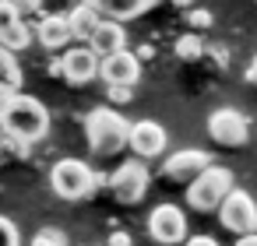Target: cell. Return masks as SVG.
<instances>
[{
    "instance_id": "obj_1",
    "label": "cell",
    "mask_w": 257,
    "mask_h": 246,
    "mask_svg": "<svg viewBox=\"0 0 257 246\" xmlns=\"http://www.w3.org/2000/svg\"><path fill=\"white\" fill-rule=\"evenodd\" d=\"M85 137L95 155H102V158L120 155L131 144V120L113 106H99L85 116Z\"/></svg>"
},
{
    "instance_id": "obj_2",
    "label": "cell",
    "mask_w": 257,
    "mask_h": 246,
    "mask_svg": "<svg viewBox=\"0 0 257 246\" xmlns=\"http://www.w3.org/2000/svg\"><path fill=\"white\" fill-rule=\"evenodd\" d=\"M102 186H109V176L88 169V162L81 158H60L50 169V190L64 200H85Z\"/></svg>"
},
{
    "instance_id": "obj_3",
    "label": "cell",
    "mask_w": 257,
    "mask_h": 246,
    "mask_svg": "<svg viewBox=\"0 0 257 246\" xmlns=\"http://www.w3.org/2000/svg\"><path fill=\"white\" fill-rule=\"evenodd\" d=\"M232 190H236L232 172H229L225 165H208L194 183H187V204H190L194 211L208 214V211H218L222 200H225Z\"/></svg>"
},
{
    "instance_id": "obj_4",
    "label": "cell",
    "mask_w": 257,
    "mask_h": 246,
    "mask_svg": "<svg viewBox=\"0 0 257 246\" xmlns=\"http://www.w3.org/2000/svg\"><path fill=\"white\" fill-rule=\"evenodd\" d=\"M4 120H8V127H11L15 137L32 141V144L50 134V113H46V106L39 99H32V95H22V92L11 102V109L4 113Z\"/></svg>"
},
{
    "instance_id": "obj_5",
    "label": "cell",
    "mask_w": 257,
    "mask_h": 246,
    "mask_svg": "<svg viewBox=\"0 0 257 246\" xmlns=\"http://www.w3.org/2000/svg\"><path fill=\"white\" fill-rule=\"evenodd\" d=\"M148 235L159 246H183L190 239L187 235V214H183V207H176V204L152 207V214H148Z\"/></svg>"
},
{
    "instance_id": "obj_6",
    "label": "cell",
    "mask_w": 257,
    "mask_h": 246,
    "mask_svg": "<svg viewBox=\"0 0 257 246\" xmlns=\"http://www.w3.org/2000/svg\"><path fill=\"white\" fill-rule=\"evenodd\" d=\"M218 221L232 235H253L257 232V204H253V197L246 190H232L218 207Z\"/></svg>"
},
{
    "instance_id": "obj_7",
    "label": "cell",
    "mask_w": 257,
    "mask_h": 246,
    "mask_svg": "<svg viewBox=\"0 0 257 246\" xmlns=\"http://www.w3.org/2000/svg\"><path fill=\"white\" fill-rule=\"evenodd\" d=\"M208 137L222 148H239L250 141V120L239 113V109H215L208 116Z\"/></svg>"
},
{
    "instance_id": "obj_8",
    "label": "cell",
    "mask_w": 257,
    "mask_h": 246,
    "mask_svg": "<svg viewBox=\"0 0 257 246\" xmlns=\"http://www.w3.org/2000/svg\"><path fill=\"white\" fill-rule=\"evenodd\" d=\"M109 190L120 204H138L145 193H148V169L141 158H131L123 162L113 176H109Z\"/></svg>"
},
{
    "instance_id": "obj_9",
    "label": "cell",
    "mask_w": 257,
    "mask_h": 246,
    "mask_svg": "<svg viewBox=\"0 0 257 246\" xmlns=\"http://www.w3.org/2000/svg\"><path fill=\"white\" fill-rule=\"evenodd\" d=\"M208 165H215L208 151H201V148H183V151H173V155L162 162V176H166L169 183H194Z\"/></svg>"
},
{
    "instance_id": "obj_10",
    "label": "cell",
    "mask_w": 257,
    "mask_h": 246,
    "mask_svg": "<svg viewBox=\"0 0 257 246\" xmlns=\"http://www.w3.org/2000/svg\"><path fill=\"white\" fill-rule=\"evenodd\" d=\"M166 144H169V134H166V127L162 123H155V120H138V123H131V151H134V158H141V162H148V158H159L162 151H166Z\"/></svg>"
},
{
    "instance_id": "obj_11",
    "label": "cell",
    "mask_w": 257,
    "mask_h": 246,
    "mask_svg": "<svg viewBox=\"0 0 257 246\" xmlns=\"http://www.w3.org/2000/svg\"><path fill=\"white\" fill-rule=\"evenodd\" d=\"M102 57L85 43V46H71L64 53V81L67 85H88L92 78H99Z\"/></svg>"
},
{
    "instance_id": "obj_12",
    "label": "cell",
    "mask_w": 257,
    "mask_h": 246,
    "mask_svg": "<svg viewBox=\"0 0 257 246\" xmlns=\"http://www.w3.org/2000/svg\"><path fill=\"white\" fill-rule=\"evenodd\" d=\"M99 78L109 85H138L141 81V57L131 53V50H120L113 57H102V67H99Z\"/></svg>"
},
{
    "instance_id": "obj_13",
    "label": "cell",
    "mask_w": 257,
    "mask_h": 246,
    "mask_svg": "<svg viewBox=\"0 0 257 246\" xmlns=\"http://www.w3.org/2000/svg\"><path fill=\"white\" fill-rule=\"evenodd\" d=\"M36 39H39L50 53H57V50H71L74 32H71L67 15H43V18L36 22Z\"/></svg>"
},
{
    "instance_id": "obj_14",
    "label": "cell",
    "mask_w": 257,
    "mask_h": 246,
    "mask_svg": "<svg viewBox=\"0 0 257 246\" xmlns=\"http://www.w3.org/2000/svg\"><path fill=\"white\" fill-rule=\"evenodd\" d=\"M85 4H92L102 18H113V22H131V18L145 15L148 8H155L159 0H85Z\"/></svg>"
},
{
    "instance_id": "obj_15",
    "label": "cell",
    "mask_w": 257,
    "mask_h": 246,
    "mask_svg": "<svg viewBox=\"0 0 257 246\" xmlns=\"http://www.w3.org/2000/svg\"><path fill=\"white\" fill-rule=\"evenodd\" d=\"M67 22H71V32H74V39L78 43H92V36L99 32V25L106 22L92 4H85V0H78V4L67 11Z\"/></svg>"
},
{
    "instance_id": "obj_16",
    "label": "cell",
    "mask_w": 257,
    "mask_h": 246,
    "mask_svg": "<svg viewBox=\"0 0 257 246\" xmlns=\"http://www.w3.org/2000/svg\"><path fill=\"white\" fill-rule=\"evenodd\" d=\"M99 57H113V53H120V50H127V32H123V22H113V18H106L102 25H99V32L92 36V43H88Z\"/></svg>"
},
{
    "instance_id": "obj_17",
    "label": "cell",
    "mask_w": 257,
    "mask_h": 246,
    "mask_svg": "<svg viewBox=\"0 0 257 246\" xmlns=\"http://www.w3.org/2000/svg\"><path fill=\"white\" fill-rule=\"evenodd\" d=\"M32 39H36V29L25 25V22H18V25H11V29L0 32V46H8L11 53H25L32 46Z\"/></svg>"
},
{
    "instance_id": "obj_18",
    "label": "cell",
    "mask_w": 257,
    "mask_h": 246,
    "mask_svg": "<svg viewBox=\"0 0 257 246\" xmlns=\"http://www.w3.org/2000/svg\"><path fill=\"white\" fill-rule=\"evenodd\" d=\"M0 81L15 85L18 92H22V85H25V74H22V67H18V60H15V53H11L8 46H0Z\"/></svg>"
},
{
    "instance_id": "obj_19",
    "label": "cell",
    "mask_w": 257,
    "mask_h": 246,
    "mask_svg": "<svg viewBox=\"0 0 257 246\" xmlns=\"http://www.w3.org/2000/svg\"><path fill=\"white\" fill-rule=\"evenodd\" d=\"M176 57H180V60H201V57H204V39H201L197 32L180 36V39H176Z\"/></svg>"
},
{
    "instance_id": "obj_20",
    "label": "cell",
    "mask_w": 257,
    "mask_h": 246,
    "mask_svg": "<svg viewBox=\"0 0 257 246\" xmlns=\"http://www.w3.org/2000/svg\"><path fill=\"white\" fill-rule=\"evenodd\" d=\"M29 246H71V242H67V235H64L60 228H50V225H46V228H39V232L32 235Z\"/></svg>"
},
{
    "instance_id": "obj_21",
    "label": "cell",
    "mask_w": 257,
    "mask_h": 246,
    "mask_svg": "<svg viewBox=\"0 0 257 246\" xmlns=\"http://www.w3.org/2000/svg\"><path fill=\"white\" fill-rule=\"evenodd\" d=\"M183 18H187V25H190V32H204V29H211V11H204V8H190V11H183Z\"/></svg>"
},
{
    "instance_id": "obj_22",
    "label": "cell",
    "mask_w": 257,
    "mask_h": 246,
    "mask_svg": "<svg viewBox=\"0 0 257 246\" xmlns=\"http://www.w3.org/2000/svg\"><path fill=\"white\" fill-rule=\"evenodd\" d=\"M18 22H25L22 11H18V4H15V0H0V32L11 29V25H18Z\"/></svg>"
},
{
    "instance_id": "obj_23",
    "label": "cell",
    "mask_w": 257,
    "mask_h": 246,
    "mask_svg": "<svg viewBox=\"0 0 257 246\" xmlns=\"http://www.w3.org/2000/svg\"><path fill=\"white\" fill-rule=\"evenodd\" d=\"M0 246H18V228L11 218L0 214Z\"/></svg>"
},
{
    "instance_id": "obj_24",
    "label": "cell",
    "mask_w": 257,
    "mask_h": 246,
    "mask_svg": "<svg viewBox=\"0 0 257 246\" xmlns=\"http://www.w3.org/2000/svg\"><path fill=\"white\" fill-rule=\"evenodd\" d=\"M106 95H109V102H113V106H123V102H131V99H134V85H109V92H106Z\"/></svg>"
},
{
    "instance_id": "obj_25",
    "label": "cell",
    "mask_w": 257,
    "mask_h": 246,
    "mask_svg": "<svg viewBox=\"0 0 257 246\" xmlns=\"http://www.w3.org/2000/svg\"><path fill=\"white\" fill-rule=\"evenodd\" d=\"M15 99H18V88H15V85H8V81H0V116L11 109V102H15Z\"/></svg>"
},
{
    "instance_id": "obj_26",
    "label": "cell",
    "mask_w": 257,
    "mask_h": 246,
    "mask_svg": "<svg viewBox=\"0 0 257 246\" xmlns=\"http://www.w3.org/2000/svg\"><path fill=\"white\" fill-rule=\"evenodd\" d=\"M15 4H18L22 18H29V15H39L43 18V0H15Z\"/></svg>"
},
{
    "instance_id": "obj_27",
    "label": "cell",
    "mask_w": 257,
    "mask_h": 246,
    "mask_svg": "<svg viewBox=\"0 0 257 246\" xmlns=\"http://www.w3.org/2000/svg\"><path fill=\"white\" fill-rule=\"evenodd\" d=\"M106 246H134V239H131V232H123V228H116L109 239H106Z\"/></svg>"
},
{
    "instance_id": "obj_28",
    "label": "cell",
    "mask_w": 257,
    "mask_h": 246,
    "mask_svg": "<svg viewBox=\"0 0 257 246\" xmlns=\"http://www.w3.org/2000/svg\"><path fill=\"white\" fill-rule=\"evenodd\" d=\"M46 74H50V78H64V57L46 60Z\"/></svg>"
},
{
    "instance_id": "obj_29",
    "label": "cell",
    "mask_w": 257,
    "mask_h": 246,
    "mask_svg": "<svg viewBox=\"0 0 257 246\" xmlns=\"http://www.w3.org/2000/svg\"><path fill=\"white\" fill-rule=\"evenodd\" d=\"M183 246H218V242H215L211 235H190V239H187Z\"/></svg>"
},
{
    "instance_id": "obj_30",
    "label": "cell",
    "mask_w": 257,
    "mask_h": 246,
    "mask_svg": "<svg viewBox=\"0 0 257 246\" xmlns=\"http://www.w3.org/2000/svg\"><path fill=\"white\" fill-rule=\"evenodd\" d=\"M11 137H15V134H11V127H8V120H4V116H0V144H11Z\"/></svg>"
},
{
    "instance_id": "obj_31",
    "label": "cell",
    "mask_w": 257,
    "mask_h": 246,
    "mask_svg": "<svg viewBox=\"0 0 257 246\" xmlns=\"http://www.w3.org/2000/svg\"><path fill=\"white\" fill-rule=\"evenodd\" d=\"M246 81L257 88V57H253V60H250V67H246Z\"/></svg>"
},
{
    "instance_id": "obj_32",
    "label": "cell",
    "mask_w": 257,
    "mask_h": 246,
    "mask_svg": "<svg viewBox=\"0 0 257 246\" xmlns=\"http://www.w3.org/2000/svg\"><path fill=\"white\" fill-rule=\"evenodd\" d=\"M236 246H257V232L253 235H236Z\"/></svg>"
},
{
    "instance_id": "obj_33",
    "label": "cell",
    "mask_w": 257,
    "mask_h": 246,
    "mask_svg": "<svg viewBox=\"0 0 257 246\" xmlns=\"http://www.w3.org/2000/svg\"><path fill=\"white\" fill-rule=\"evenodd\" d=\"M173 4H176L180 11H190V4H194V0H173Z\"/></svg>"
},
{
    "instance_id": "obj_34",
    "label": "cell",
    "mask_w": 257,
    "mask_h": 246,
    "mask_svg": "<svg viewBox=\"0 0 257 246\" xmlns=\"http://www.w3.org/2000/svg\"><path fill=\"white\" fill-rule=\"evenodd\" d=\"M8 158H11V151H8V144H0V165H4Z\"/></svg>"
},
{
    "instance_id": "obj_35",
    "label": "cell",
    "mask_w": 257,
    "mask_h": 246,
    "mask_svg": "<svg viewBox=\"0 0 257 246\" xmlns=\"http://www.w3.org/2000/svg\"><path fill=\"white\" fill-rule=\"evenodd\" d=\"M253 4H257V0H253Z\"/></svg>"
}]
</instances>
